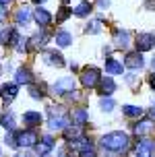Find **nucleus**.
Returning a JSON list of instances; mask_svg holds the SVG:
<instances>
[{"instance_id":"bb28decb","label":"nucleus","mask_w":155,"mask_h":157,"mask_svg":"<svg viewBox=\"0 0 155 157\" xmlns=\"http://www.w3.org/2000/svg\"><path fill=\"white\" fill-rule=\"evenodd\" d=\"M75 136H81V126L79 124H75V128H68V130H66V139H75Z\"/></svg>"},{"instance_id":"1a4fd4ad","label":"nucleus","mask_w":155,"mask_h":157,"mask_svg":"<svg viewBox=\"0 0 155 157\" xmlns=\"http://www.w3.org/2000/svg\"><path fill=\"white\" fill-rule=\"evenodd\" d=\"M124 64L130 66V68H141V66H143V56H141V52L137 50V52L128 54V56H126V60H124Z\"/></svg>"},{"instance_id":"a211bd4d","label":"nucleus","mask_w":155,"mask_h":157,"mask_svg":"<svg viewBox=\"0 0 155 157\" xmlns=\"http://www.w3.org/2000/svg\"><path fill=\"white\" fill-rule=\"evenodd\" d=\"M15 78H17V83L29 85V83H31V72L27 71V68H19V71H17V75H15Z\"/></svg>"},{"instance_id":"cd10ccee","label":"nucleus","mask_w":155,"mask_h":157,"mask_svg":"<svg viewBox=\"0 0 155 157\" xmlns=\"http://www.w3.org/2000/svg\"><path fill=\"white\" fill-rule=\"evenodd\" d=\"M99 29H101L99 21H93V23L87 25V33H91V35H93V33H99Z\"/></svg>"},{"instance_id":"6ab92c4d","label":"nucleus","mask_w":155,"mask_h":157,"mask_svg":"<svg viewBox=\"0 0 155 157\" xmlns=\"http://www.w3.org/2000/svg\"><path fill=\"white\" fill-rule=\"evenodd\" d=\"M52 145H54V143H52V139H50V136H46V139H44V143H37V145H35V151H37L39 155H44V153H50Z\"/></svg>"},{"instance_id":"393cba45","label":"nucleus","mask_w":155,"mask_h":157,"mask_svg":"<svg viewBox=\"0 0 155 157\" xmlns=\"http://www.w3.org/2000/svg\"><path fill=\"white\" fill-rule=\"evenodd\" d=\"M72 13H75L77 17H85V15H89V13H91V4H87V2H81V4H79V6L72 10Z\"/></svg>"},{"instance_id":"b1692460","label":"nucleus","mask_w":155,"mask_h":157,"mask_svg":"<svg viewBox=\"0 0 155 157\" xmlns=\"http://www.w3.org/2000/svg\"><path fill=\"white\" fill-rule=\"evenodd\" d=\"M2 126H4L6 130H15V126H17V124H15V116H13L10 112L2 116Z\"/></svg>"},{"instance_id":"4be33fe9","label":"nucleus","mask_w":155,"mask_h":157,"mask_svg":"<svg viewBox=\"0 0 155 157\" xmlns=\"http://www.w3.org/2000/svg\"><path fill=\"white\" fill-rule=\"evenodd\" d=\"M122 112H124V116H128V118H137V116H141V114H143V110H141V108H137V105H124Z\"/></svg>"},{"instance_id":"f03ea898","label":"nucleus","mask_w":155,"mask_h":157,"mask_svg":"<svg viewBox=\"0 0 155 157\" xmlns=\"http://www.w3.org/2000/svg\"><path fill=\"white\" fill-rule=\"evenodd\" d=\"M81 83H83V87H95L99 83V71L97 68H85L81 75Z\"/></svg>"},{"instance_id":"9d476101","label":"nucleus","mask_w":155,"mask_h":157,"mask_svg":"<svg viewBox=\"0 0 155 157\" xmlns=\"http://www.w3.org/2000/svg\"><path fill=\"white\" fill-rule=\"evenodd\" d=\"M66 126H68V118L62 116V114H58V118L52 116V120H50V128L52 130H64Z\"/></svg>"},{"instance_id":"423d86ee","label":"nucleus","mask_w":155,"mask_h":157,"mask_svg":"<svg viewBox=\"0 0 155 157\" xmlns=\"http://www.w3.org/2000/svg\"><path fill=\"white\" fill-rule=\"evenodd\" d=\"M155 151V141H141L137 147V155L139 157H149Z\"/></svg>"},{"instance_id":"6e6552de","label":"nucleus","mask_w":155,"mask_h":157,"mask_svg":"<svg viewBox=\"0 0 155 157\" xmlns=\"http://www.w3.org/2000/svg\"><path fill=\"white\" fill-rule=\"evenodd\" d=\"M0 95H2L4 103H10V101H13V99L17 97V85H15V83H10V85H4L2 89H0Z\"/></svg>"},{"instance_id":"c85d7f7f","label":"nucleus","mask_w":155,"mask_h":157,"mask_svg":"<svg viewBox=\"0 0 155 157\" xmlns=\"http://www.w3.org/2000/svg\"><path fill=\"white\" fill-rule=\"evenodd\" d=\"M101 110L103 112H112L114 110V101H112V99H101Z\"/></svg>"},{"instance_id":"c9c22d12","label":"nucleus","mask_w":155,"mask_h":157,"mask_svg":"<svg viewBox=\"0 0 155 157\" xmlns=\"http://www.w3.org/2000/svg\"><path fill=\"white\" fill-rule=\"evenodd\" d=\"M151 116L155 118V105H153V108H151Z\"/></svg>"},{"instance_id":"39448f33","label":"nucleus","mask_w":155,"mask_h":157,"mask_svg":"<svg viewBox=\"0 0 155 157\" xmlns=\"http://www.w3.org/2000/svg\"><path fill=\"white\" fill-rule=\"evenodd\" d=\"M66 91H75V78L72 77H64L60 81H56L54 85V93H66Z\"/></svg>"},{"instance_id":"2f4dec72","label":"nucleus","mask_w":155,"mask_h":157,"mask_svg":"<svg viewBox=\"0 0 155 157\" xmlns=\"http://www.w3.org/2000/svg\"><path fill=\"white\" fill-rule=\"evenodd\" d=\"M97 6H99V8H108L110 6V0H97Z\"/></svg>"},{"instance_id":"ea45409f","label":"nucleus","mask_w":155,"mask_h":157,"mask_svg":"<svg viewBox=\"0 0 155 157\" xmlns=\"http://www.w3.org/2000/svg\"><path fill=\"white\" fill-rule=\"evenodd\" d=\"M62 2H68V0H62Z\"/></svg>"},{"instance_id":"4c0bfd02","label":"nucleus","mask_w":155,"mask_h":157,"mask_svg":"<svg viewBox=\"0 0 155 157\" xmlns=\"http://www.w3.org/2000/svg\"><path fill=\"white\" fill-rule=\"evenodd\" d=\"M0 4H8V0H0Z\"/></svg>"},{"instance_id":"f704fd0d","label":"nucleus","mask_w":155,"mask_h":157,"mask_svg":"<svg viewBox=\"0 0 155 157\" xmlns=\"http://www.w3.org/2000/svg\"><path fill=\"white\" fill-rule=\"evenodd\" d=\"M149 83H151V87H153V91H155V75L151 77V81H149Z\"/></svg>"},{"instance_id":"58836bf2","label":"nucleus","mask_w":155,"mask_h":157,"mask_svg":"<svg viewBox=\"0 0 155 157\" xmlns=\"http://www.w3.org/2000/svg\"><path fill=\"white\" fill-rule=\"evenodd\" d=\"M153 68H155V58H153Z\"/></svg>"},{"instance_id":"7ed1b4c3","label":"nucleus","mask_w":155,"mask_h":157,"mask_svg":"<svg viewBox=\"0 0 155 157\" xmlns=\"http://www.w3.org/2000/svg\"><path fill=\"white\" fill-rule=\"evenodd\" d=\"M153 46H155V35H151V33H139V37H137V50L139 52H147Z\"/></svg>"},{"instance_id":"4468645a","label":"nucleus","mask_w":155,"mask_h":157,"mask_svg":"<svg viewBox=\"0 0 155 157\" xmlns=\"http://www.w3.org/2000/svg\"><path fill=\"white\" fill-rule=\"evenodd\" d=\"M44 60L48 64H54V66H64V60H62V56L58 52H46L44 54Z\"/></svg>"},{"instance_id":"f3484780","label":"nucleus","mask_w":155,"mask_h":157,"mask_svg":"<svg viewBox=\"0 0 155 157\" xmlns=\"http://www.w3.org/2000/svg\"><path fill=\"white\" fill-rule=\"evenodd\" d=\"M70 41H72V35H70L68 31H58L56 33V44L58 46H70Z\"/></svg>"},{"instance_id":"f257e3e1","label":"nucleus","mask_w":155,"mask_h":157,"mask_svg":"<svg viewBox=\"0 0 155 157\" xmlns=\"http://www.w3.org/2000/svg\"><path fill=\"white\" fill-rule=\"evenodd\" d=\"M101 147L108 151H124L126 147H128V136L124 132H120V130H116V132H110L106 134L103 139H101Z\"/></svg>"},{"instance_id":"aec40b11","label":"nucleus","mask_w":155,"mask_h":157,"mask_svg":"<svg viewBox=\"0 0 155 157\" xmlns=\"http://www.w3.org/2000/svg\"><path fill=\"white\" fill-rule=\"evenodd\" d=\"M153 128H155V124L147 120V122H141V124L134 126V132H137V134H147V132H151Z\"/></svg>"},{"instance_id":"473e14b6","label":"nucleus","mask_w":155,"mask_h":157,"mask_svg":"<svg viewBox=\"0 0 155 157\" xmlns=\"http://www.w3.org/2000/svg\"><path fill=\"white\" fill-rule=\"evenodd\" d=\"M128 85H132V87L137 85V77H134L132 72H130V75H128Z\"/></svg>"},{"instance_id":"7c9ffc66","label":"nucleus","mask_w":155,"mask_h":157,"mask_svg":"<svg viewBox=\"0 0 155 157\" xmlns=\"http://www.w3.org/2000/svg\"><path fill=\"white\" fill-rule=\"evenodd\" d=\"M6 19V8H4V4H0V23Z\"/></svg>"},{"instance_id":"ddd939ff","label":"nucleus","mask_w":155,"mask_h":157,"mask_svg":"<svg viewBox=\"0 0 155 157\" xmlns=\"http://www.w3.org/2000/svg\"><path fill=\"white\" fill-rule=\"evenodd\" d=\"M70 118H72V124L83 126L87 122V118H89V116H87V112L83 110V108H77V110H72V116H70Z\"/></svg>"},{"instance_id":"20e7f679","label":"nucleus","mask_w":155,"mask_h":157,"mask_svg":"<svg viewBox=\"0 0 155 157\" xmlns=\"http://www.w3.org/2000/svg\"><path fill=\"white\" fill-rule=\"evenodd\" d=\"M37 141V132L35 130H25V132H19L17 134V143L21 147H33Z\"/></svg>"},{"instance_id":"e433bc0d","label":"nucleus","mask_w":155,"mask_h":157,"mask_svg":"<svg viewBox=\"0 0 155 157\" xmlns=\"http://www.w3.org/2000/svg\"><path fill=\"white\" fill-rule=\"evenodd\" d=\"M33 2H35V4H41V2H46V0H33Z\"/></svg>"},{"instance_id":"a878e982","label":"nucleus","mask_w":155,"mask_h":157,"mask_svg":"<svg viewBox=\"0 0 155 157\" xmlns=\"http://www.w3.org/2000/svg\"><path fill=\"white\" fill-rule=\"evenodd\" d=\"M70 15H72V10H70V8H62L60 13L56 15V21H58V23H62V21H66Z\"/></svg>"},{"instance_id":"f8f14e48","label":"nucleus","mask_w":155,"mask_h":157,"mask_svg":"<svg viewBox=\"0 0 155 157\" xmlns=\"http://www.w3.org/2000/svg\"><path fill=\"white\" fill-rule=\"evenodd\" d=\"M23 122L27 126H37V124H41V114H39V112H25Z\"/></svg>"},{"instance_id":"2eb2a0df","label":"nucleus","mask_w":155,"mask_h":157,"mask_svg":"<svg viewBox=\"0 0 155 157\" xmlns=\"http://www.w3.org/2000/svg\"><path fill=\"white\" fill-rule=\"evenodd\" d=\"M114 89H116V85H114L112 77H106L103 81H101V87H99V93L101 95H112V93H114Z\"/></svg>"},{"instance_id":"dca6fc26","label":"nucleus","mask_w":155,"mask_h":157,"mask_svg":"<svg viewBox=\"0 0 155 157\" xmlns=\"http://www.w3.org/2000/svg\"><path fill=\"white\" fill-rule=\"evenodd\" d=\"M114 41H116V48H128V44H130V35H128V31H116Z\"/></svg>"},{"instance_id":"5701e85b","label":"nucleus","mask_w":155,"mask_h":157,"mask_svg":"<svg viewBox=\"0 0 155 157\" xmlns=\"http://www.w3.org/2000/svg\"><path fill=\"white\" fill-rule=\"evenodd\" d=\"M29 19H31V15H29V8H19V10H17V23H19V25H21V23H27V21H29Z\"/></svg>"},{"instance_id":"72a5a7b5","label":"nucleus","mask_w":155,"mask_h":157,"mask_svg":"<svg viewBox=\"0 0 155 157\" xmlns=\"http://www.w3.org/2000/svg\"><path fill=\"white\" fill-rule=\"evenodd\" d=\"M147 6L151 8V10H155V0H149V2H147Z\"/></svg>"},{"instance_id":"0eeeda50","label":"nucleus","mask_w":155,"mask_h":157,"mask_svg":"<svg viewBox=\"0 0 155 157\" xmlns=\"http://www.w3.org/2000/svg\"><path fill=\"white\" fill-rule=\"evenodd\" d=\"M33 19H35V23H37V25L46 27V25H50V21H52V15L48 13L46 8H37V10L33 13Z\"/></svg>"},{"instance_id":"c756f323","label":"nucleus","mask_w":155,"mask_h":157,"mask_svg":"<svg viewBox=\"0 0 155 157\" xmlns=\"http://www.w3.org/2000/svg\"><path fill=\"white\" fill-rule=\"evenodd\" d=\"M41 95H44V93L39 91L37 87H31V97H41Z\"/></svg>"},{"instance_id":"9b49d317","label":"nucleus","mask_w":155,"mask_h":157,"mask_svg":"<svg viewBox=\"0 0 155 157\" xmlns=\"http://www.w3.org/2000/svg\"><path fill=\"white\" fill-rule=\"evenodd\" d=\"M106 75H122V62H118L114 58L106 60Z\"/></svg>"},{"instance_id":"412c9836","label":"nucleus","mask_w":155,"mask_h":157,"mask_svg":"<svg viewBox=\"0 0 155 157\" xmlns=\"http://www.w3.org/2000/svg\"><path fill=\"white\" fill-rule=\"evenodd\" d=\"M46 41H48V33L41 31V33H37V35H33V37H31V46H33V48H39V46H44Z\"/></svg>"}]
</instances>
